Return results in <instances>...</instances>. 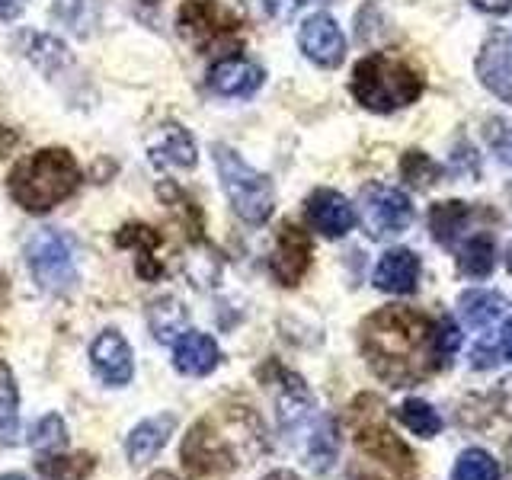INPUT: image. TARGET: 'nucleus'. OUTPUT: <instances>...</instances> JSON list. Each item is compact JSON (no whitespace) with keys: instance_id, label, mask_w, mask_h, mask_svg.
I'll return each instance as SVG.
<instances>
[{"instance_id":"obj_1","label":"nucleus","mask_w":512,"mask_h":480,"mask_svg":"<svg viewBox=\"0 0 512 480\" xmlns=\"http://www.w3.org/2000/svg\"><path fill=\"white\" fill-rule=\"evenodd\" d=\"M359 343L368 368L388 388H413L445 365L436 346V320L416 308L388 304L368 314Z\"/></svg>"},{"instance_id":"obj_2","label":"nucleus","mask_w":512,"mask_h":480,"mask_svg":"<svg viewBox=\"0 0 512 480\" xmlns=\"http://www.w3.org/2000/svg\"><path fill=\"white\" fill-rule=\"evenodd\" d=\"M269 439L260 413L253 407L234 404L205 413L202 420L186 432L180 458L189 474L196 477H221L244 464H253L266 455Z\"/></svg>"},{"instance_id":"obj_3","label":"nucleus","mask_w":512,"mask_h":480,"mask_svg":"<svg viewBox=\"0 0 512 480\" xmlns=\"http://www.w3.org/2000/svg\"><path fill=\"white\" fill-rule=\"evenodd\" d=\"M346 423L359 452L352 480H416V458L400 436H394L384 420V404L375 394H359L352 400Z\"/></svg>"},{"instance_id":"obj_4","label":"nucleus","mask_w":512,"mask_h":480,"mask_svg":"<svg viewBox=\"0 0 512 480\" xmlns=\"http://www.w3.org/2000/svg\"><path fill=\"white\" fill-rule=\"evenodd\" d=\"M80 186V167L64 148H42L39 154L23 157L13 167L7 189L10 199L32 215L52 212L55 205L71 199Z\"/></svg>"},{"instance_id":"obj_5","label":"nucleus","mask_w":512,"mask_h":480,"mask_svg":"<svg viewBox=\"0 0 512 480\" xmlns=\"http://www.w3.org/2000/svg\"><path fill=\"white\" fill-rule=\"evenodd\" d=\"M349 90L356 96V103L368 112H394L420 100L423 77L404 58L372 52L352 68Z\"/></svg>"},{"instance_id":"obj_6","label":"nucleus","mask_w":512,"mask_h":480,"mask_svg":"<svg viewBox=\"0 0 512 480\" xmlns=\"http://www.w3.org/2000/svg\"><path fill=\"white\" fill-rule=\"evenodd\" d=\"M215 167L234 212L247 224H266L276 208V189H272L269 176L253 170L244 157L224 144H215Z\"/></svg>"},{"instance_id":"obj_7","label":"nucleus","mask_w":512,"mask_h":480,"mask_svg":"<svg viewBox=\"0 0 512 480\" xmlns=\"http://www.w3.org/2000/svg\"><path fill=\"white\" fill-rule=\"evenodd\" d=\"M260 378L269 384L272 397H276V416H279V429L285 436H301L304 442L311 439V432L324 423V416L317 413V404L308 391V384H304L295 372H288L282 365H266V372H260ZM301 442V445H304Z\"/></svg>"},{"instance_id":"obj_8","label":"nucleus","mask_w":512,"mask_h":480,"mask_svg":"<svg viewBox=\"0 0 512 480\" xmlns=\"http://www.w3.org/2000/svg\"><path fill=\"white\" fill-rule=\"evenodd\" d=\"M26 263L45 292H68L77 282V263L71 240L55 228H42L29 237Z\"/></svg>"},{"instance_id":"obj_9","label":"nucleus","mask_w":512,"mask_h":480,"mask_svg":"<svg viewBox=\"0 0 512 480\" xmlns=\"http://www.w3.org/2000/svg\"><path fill=\"white\" fill-rule=\"evenodd\" d=\"M359 215H362V228L368 237L384 240L394 237L400 231L410 228L413 221V202L404 189L388 186V183H368L362 189L359 199Z\"/></svg>"},{"instance_id":"obj_10","label":"nucleus","mask_w":512,"mask_h":480,"mask_svg":"<svg viewBox=\"0 0 512 480\" xmlns=\"http://www.w3.org/2000/svg\"><path fill=\"white\" fill-rule=\"evenodd\" d=\"M176 26H180V36L196 48V52H208V48L221 45L228 36L237 32V20L218 10L208 0H186L176 16Z\"/></svg>"},{"instance_id":"obj_11","label":"nucleus","mask_w":512,"mask_h":480,"mask_svg":"<svg viewBox=\"0 0 512 480\" xmlns=\"http://www.w3.org/2000/svg\"><path fill=\"white\" fill-rule=\"evenodd\" d=\"M477 80L484 84L496 100L512 103V48H509V32L493 29L484 39L474 61Z\"/></svg>"},{"instance_id":"obj_12","label":"nucleus","mask_w":512,"mask_h":480,"mask_svg":"<svg viewBox=\"0 0 512 480\" xmlns=\"http://www.w3.org/2000/svg\"><path fill=\"white\" fill-rule=\"evenodd\" d=\"M298 45L304 58H311L317 68H340L346 58V36L327 13H314L301 23Z\"/></svg>"},{"instance_id":"obj_13","label":"nucleus","mask_w":512,"mask_h":480,"mask_svg":"<svg viewBox=\"0 0 512 480\" xmlns=\"http://www.w3.org/2000/svg\"><path fill=\"white\" fill-rule=\"evenodd\" d=\"M311 266V237L298 224H282L276 237V247L269 256V272L279 285L292 288L304 279V272Z\"/></svg>"},{"instance_id":"obj_14","label":"nucleus","mask_w":512,"mask_h":480,"mask_svg":"<svg viewBox=\"0 0 512 480\" xmlns=\"http://www.w3.org/2000/svg\"><path fill=\"white\" fill-rule=\"evenodd\" d=\"M304 218H308V224L317 234L336 240L352 231V224H356V208L349 205L343 192L317 189V192H311L308 205H304Z\"/></svg>"},{"instance_id":"obj_15","label":"nucleus","mask_w":512,"mask_h":480,"mask_svg":"<svg viewBox=\"0 0 512 480\" xmlns=\"http://www.w3.org/2000/svg\"><path fill=\"white\" fill-rule=\"evenodd\" d=\"M90 362H93V372L106 384H112V388H125L135 375L132 349H128L125 336L119 330H106L96 336L90 346Z\"/></svg>"},{"instance_id":"obj_16","label":"nucleus","mask_w":512,"mask_h":480,"mask_svg":"<svg viewBox=\"0 0 512 480\" xmlns=\"http://www.w3.org/2000/svg\"><path fill=\"white\" fill-rule=\"evenodd\" d=\"M420 276H423L420 256L407 247H394L384 253L375 266V288H381V292H388V295H410L416 292V285H420Z\"/></svg>"},{"instance_id":"obj_17","label":"nucleus","mask_w":512,"mask_h":480,"mask_svg":"<svg viewBox=\"0 0 512 480\" xmlns=\"http://www.w3.org/2000/svg\"><path fill=\"white\" fill-rule=\"evenodd\" d=\"M148 157H151L154 167H186V170L196 167V160H199L196 141H192V135L176 122H164L151 135Z\"/></svg>"},{"instance_id":"obj_18","label":"nucleus","mask_w":512,"mask_h":480,"mask_svg":"<svg viewBox=\"0 0 512 480\" xmlns=\"http://www.w3.org/2000/svg\"><path fill=\"white\" fill-rule=\"evenodd\" d=\"M263 84V68L240 55H228L212 64L208 71V87L221 96H250Z\"/></svg>"},{"instance_id":"obj_19","label":"nucleus","mask_w":512,"mask_h":480,"mask_svg":"<svg viewBox=\"0 0 512 480\" xmlns=\"http://www.w3.org/2000/svg\"><path fill=\"white\" fill-rule=\"evenodd\" d=\"M218 362H221V349L208 333L189 330L173 343V365H176V372H183V375L202 378L208 372H215Z\"/></svg>"},{"instance_id":"obj_20","label":"nucleus","mask_w":512,"mask_h":480,"mask_svg":"<svg viewBox=\"0 0 512 480\" xmlns=\"http://www.w3.org/2000/svg\"><path fill=\"white\" fill-rule=\"evenodd\" d=\"M176 429V416L173 413H164V416H151V420H144L132 429V436L125 439V455H128V464H148L154 461V455L160 448L167 445V439L173 436Z\"/></svg>"},{"instance_id":"obj_21","label":"nucleus","mask_w":512,"mask_h":480,"mask_svg":"<svg viewBox=\"0 0 512 480\" xmlns=\"http://www.w3.org/2000/svg\"><path fill=\"white\" fill-rule=\"evenodd\" d=\"M116 244L119 247H135L141 256H138V276L141 279H160V272H164V266H160L154 260V250L160 247V231H154L151 224H125V228L116 234Z\"/></svg>"},{"instance_id":"obj_22","label":"nucleus","mask_w":512,"mask_h":480,"mask_svg":"<svg viewBox=\"0 0 512 480\" xmlns=\"http://www.w3.org/2000/svg\"><path fill=\"white\" fill-rule=\"evenodd\" d=\"M458 311L461 320L474 330H487L493 327L496 320L503 317L506 311V298L500 292H490V288H471L458 298Z\"/></svg>"},{"instance_id":"obj_23","label":"nucleus","mask_w":512,"mask_h":480,"mask_svg":"<svg viewBox=\"0 0 512 480\" xmlns=\"http://www.w3.org/2000/svg\"><path fill=\"white\" fill-rule=\"evenodd\" d=\"M471 218H474V212H471L468 202H458V199L436 202L429 208V231L442 247H452L455 240L464 234V228H468Z\"/></svg>"},{"instance_id":"obj_24","label":"nucleus","mask_w":512,"mask_h":480,"mask_svg":"<svg viewBox=\"0 0 512 480\" xmlns=\"http://www.w3.org/2000/svg\"><path fill=\"white\" fill-rule=\"evenodd\" d=\"M186 320H189V311L173 295L151 301V308H148V324H151V333L157 343L180 340L186 330Z\"/></svg>"},{"instance_id":"obj_25","label":"nucleus","mask_w":512,"mask_h":480,"mask_svg":"<svg viewBox=\"0 0 512 480\" xmlns=\"http://www.w3.org/2000/svg\"><path fill=\"white\" fill-rule=\"evenodd\" d=\"M496 266V247L490 234H474L458 250V269L471 279H487Z\"/></svg>"},{"instance_id":"obj_26","label":"nucleus","mask_w":512,"mask_h":480,"mask_svg":"<svg viewBox=\"0 0 512 480\" xmlns=\"http://www.w3.org/2000/svg\"><path fill=\"white\" fill-rule=\"evenodd\" d=\"M36 468L45 480H87L96 468L93 455H39Z\"/></svg>"},{"instance_id":"obj_27","label":"nucleus","mask_w":512,"mask_h":480,"mask_svg":"<svg viewBox=\"0 0 512 480\" xmlns=\"http://www.w3.org/2000/svg\"><path fill=\"white\" fill-rule=\"evenodd\" d=\"M26 55L42 74H58L64 64H71L68 45H64L61 39H55V36H32Z\"/></svg>"},{"instance_id":"obj_28","label":"nucleus","mask_w":512,"mask_h":480,"mask_svg":"<svg viewBox=\"0 0 512 480\" xmlns=\"http://www.w3.org/2000/svg\"><path fill=\"white\" fill-rule=\"evenodd\" d=\"M439 176H442V164H436L423 151H407L400 157V180L413 189H429L432 183H439Z\"/></svg>"},{"instance_id":"obj_29","label":"nucleus","mask_w":512,"mask_h":480,"mask_svg":"<svg viewBox=\"0 0 512 480\" xmlns=\"http://www.w3.org/2000/svg\"><path fill=\"white\" fill-rule=\"evenodd\" d=\"M452 480H500V464L484 448H468L458 455Z\"/></svg>"},{"instance_id":"obj_30","label":"nucleus","mask_w":512,"mask_h":480,"mask_svg":"<svg viewBox=\"0 0 512 480\" xmlns=\"http://www.w3.org/2000/svg\"><path fill=\"white\" fill-rule=\"evenodd\" d=\"M397 416H400V423L413 432V436H423V439L439 436V429H442V416L432 410L426 400H416V397H410L407 404L397 410Z\"/></svg>"},{"instance_id":"obj_31","label":"nucleus","mask_w":512,"mask_h":480,"mask_svg":"<svg viewBox=\"0 0 512 480\" xmlns=\"http://www.w3.org/2000/svg\"><path fill=\"white\" fill-rule=\"evenodd\" d=\"M32 448H36L39 455H55V452H64V445H68V429H64V420L58 413H48L42 420L32 426V436H29Z\"/></svg>"},{"instance_id":"obj_32","label":"nucleus","mask_w":512,"mask_h":480,"mask_svg":"<svg viewBox=\"0 0 512 480\" xmlns=\"http://www.w3.org/2000/svg\"><path fill=\"white\" fill-rule=\"evenodd\" d=\"M16 436V384L7 372V365H0V442H13Z\"/></svg>"},{"instance_id":"obj_33","label":"nucleus","mask_w":512,"mask_h":480,"mask_svg":"<svg viewBox=\"0 0 512 480\" xmlns=\"http://www.w3.org/2000/svg\"><path fill=\"white\" fill-rule=\"evenodd\" d=\"M487 144H490V151L496 154V160L512 170V122L490 119L487 122Z\"/></svg>"},{"instance_id":"obj_34","label":"nucleus","mask_w":512,"mask_h":480,"mask_svg":"<svg viewBox=\"0 0 512 480\" xmlns=\"http://www.w3.org/2000/svg\"><path fill=\"white\" fill-rule=\"evenodd\" d=\"M436 346H439V356L448 365L455 359V352L461 349V327L455 324L452 317H439L436 320Z\"/></svg>"},{"instance_id":"obj_35","label":"nucleus","mask_w":512,"mask_h":480,"mask_svg":"<svg viewBox=\"0 0 512 480\" xmlns=\"http://www.w3.org/2000/svg\"><path fill=\"white\" fill-rule=\"evenodd\" d=\"M308 0H266V10L272 13V16H279V20H288L295 10H301Z\"/></svg>"},{"instance_id":"obj_36","label":"nucleus","mask_w":512,"mask_h":480,"mask_svg":"<svg viewBox=\"0 0 512 480\" xmlns=\"http://www.w3.org/2000/svg\"><path fill=\"white\" fill-rule=\"evenodd\" d=\"M471 4L480 13H490V16H503V13L512 10V0H471Z\"/></svg>"},{"instance_id":"obj_37","label":"nucleus","mask_w":512,"mask_h":480,"mask_svg":"<svg viewBox=\"0 0 512 480\" xmlns=\"http://www.w3.org/2000/svg\"><path fill=\"white\" fill-rule=\"evenodd\" d=\"M26 10V0H0V20H16Z\"/></svg>"},{"instance_id":"obj_38","label":"nucleus","mask_w":512,"mask_h":480,"mask_svg":"<svg viewBox=\"0 0 512 480\" xmlns=\"http://www.w3.org/2000/svg\"><path fill=\"white\" fill-rule=\"evenodd\" d=\"M496 349H500V356H503V359H509V362H512V317L506 320L503 336H500V346H496Z\"/></svg>"},{"instance_id":"obj_39","label":"nucleus","mask_w":512,"mask_h":480,"mask_svg":"<svg viewBox=\"0 0 512 480\" xmlns=\"http://www.w3.org/2000/svg\"><path fill=\"white\" fill-rule=\"evenodd\" d=\"M13 144H16V135L10 132V128L0 125V154H10V151H13Z\"/></svg>"},{"instance_id":"obj_40","label":"nucleus","mask_w":512,"mask_h":480,"mask_svg":"<svg viewBox=\"0 0 512 480\" xmlns=\"http://www.w3.org/2000/svg\"><path fill=\"white\" fill-rule=\"evenodd\" d=\"M263 480H301L295 471H272V474H266Z\"/></svg>"},{"instance_id":"obj_41","label":"nucleus","mask_w":512,"mask_h":480,"mask_svg":"<svg viewBox=\"0 0 512 480\" xmlns=\"http://www.w3.org/2000/svg\"><path fill=\"white\" fill-rule=\"evenodd\" d=\"M148 480H180L176 474H170V471H160V474H151Z\"/></svg>"},{"instance_id":"obj_42","label":"nucleus","mask_w":512,"mask_h":480,"mask_svg":"<svg viewBox=\"0 0 512 480\" xmlns=\"http://www.w3.org/2000/svg\"><path fill=\"white\" fill-rule=\"evenodd\" d=\"M503 260H506V269L512 272V244L506 247V256H503Z\"/></svg>"},{"instance_id":"obj_43","label":"nucleus","mask_w":512,"mask_h":480,"mask_svg":"<svg viewBox=\"0 0 512 480\" xmlns=\"http://www.w3.org/2000/svg\"><path fill=\"white\" fill-rule=\"evenodd\" d=\"M0 480H26V477H23V474H4Z\"/></svg>"},{"instance_id":"obj_44","label":"nucleus","mask_w":512,"mask_h":480,"mask_svg":"<svg viewBox=\"0 0 512 480\" xmlns=\"http://www.w3.org/2000/svg\"><path fill=\"white\" fill-rule=\"evenodd\" d=\"M144 4H157V0H144Z\"/></svg>"}]
</instances>
